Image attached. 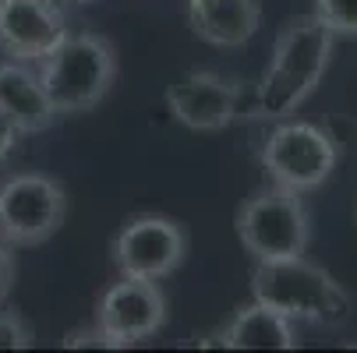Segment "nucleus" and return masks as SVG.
Returning a JSON list of instances; mask_svg holds the SVG:
<instances>
[{
	"label": "nucleus",
	"mask_w": 357,
	"mask_h": 353,
	"mask_svg": "<svg viewBox=\"0 0 357 353\" xmlns=\"http://www.w3.org/2000/svg\"><path fill=\"white\" fill-rule=\"evenodd\" d=\"M39 81L57 117L89 113L117 81V46L96 32H68L39 61Z\"/></svg>",
	"instance_id": "3"
},
{
	"label": "nucleus",
	"mask_w": 357,
	"mask_h": 353,
	"mask_svg": "<svg viewBox=\"0 0 357 353\" xmlns=\"http://www.w3.org/2000/svg\"><path fill=\"white\" fill-rule=\"evenodd\" d=\"M333 42L336 36L315 15H297L283 22L273 42L269 68L259 81V92H255L251 117L287 120L290 113H297L326 78L333 61Z\"/></svg>",
	"instance_id": "1"
},
{
	"label": "nucleus",
	"mask_w": 357,
	"mask_h": 353,
	"mask_svg": "<svg viewBox=\"0 0 357 353\" xmlns=\"http://www.w3.org/2000/svg\"><path fill=\"white\" fill-rule=\"evenodd\" d=\"M68 36L57 0H0V54L8 61L39 64Z\"/></svg>",
	"instance_id": "9"
},
{
	"label": "nucleus",
	"mask_w": 357,
	"mask_h": 353,
	"mask_svg": "<svg viewBox=\"0 0 357 353\" xmlns=\"http://www.w3.org/2000/svg\"><path fill=\"white\" fill-rule=\"evenodd\" d=\"M237 240L255 262L301 258L312 244V219L297 191L266 184L237 209Z\"/></svg>",
	"instance_id": "4"
},
{
	"label": "nucleus",
	"mask_w": 357,
	"mask_h": 353,
	"mask_svg": "<svg viewBox=\"0 0 357 353\" xmlns=\"http://www.w3.org/2000/svg\"><path fill=\"white\" fill-rule=\"evenodd\" d=\"M15 276H18L15 247L0 240V304H8V297H11V290H15Z\"/></svg>",
	"instance_id": "17"
},
{
	"label": "nucleus",
	"mask_w": 357,
	"mask_h": 353,
	"mask_svg": "<svg viewBox=\"0 0 357 353\" xmlns=\"http://www.w3.org/2000/svg\"><path fill=\"white\" fill-rule=\"evenodd\" d=\"M61 4H89V0H61Z\"/></svg>",
	"instance_id": "19"
},
{
	"label": "nucleus",
	"mask_w": 357,
	"mask_h": 353,
	"mask_svg": "<svg viewBox=\"0 0 357 353\" xmlns=\"http://www.w3.org/2000/svg\"><path fill=\"white\" fill-rule=\"evenodd\" d=\"M167 110L188 131H223L237 120L241 81L216 71H191L167 88Z\"/></svg>",
	"instance_id": "10"
},
{
	"label": "nucleus",
	"mask_w": 357,
	"mask_h": 353,
	"mask_svg": "<svg viewBox=\"0 0 357 353\" xmlns=\"http://www.w3.org/2000/svg\"><path fill=\"white\" fill-rule=\"evenodd\" d=\"M259 163L269 184L308 194L333 177L340 152L326 127L308 120H280L262 141Z\"/></svg>",
	"instance_id": "5"
},
{
	"label": "nucleus",
	"mask_w": 357,
	"mask_h": 353,
	"mask_svg": "<svg viewBox=\"0 0 357 353\" xmlns=\"http://www.w3.org/2000/svg\"><path fill=\"white\" fill-rule=\"evenodd\" d=\"M64 346L68 350H117L114 346V339L99 329L96 322L89 325V329H75V332H68L64 336Z\"/></svg>",
	"instance_id": "16"
},
{
	"label": "nucleus",
	"mask_w": 357,
	"mask_h": 353,
	"mask_svg": "<svg viewBox=\"0 0 357 353\" xmlns=\"http://www.w3.org/2000/svg\"><path fill=\"white\" fill-rule=\"evenodd\" d=\"M354 223H357V205H354Z\"/></svg>",
	"instance_id": "20"
},
{
	"label": "nucleus",
	"mask_w": 357,
	"mask_h": 353,
	"mask_svg": "<svg viewBox=\"0 0 357 353\" xmlns=\"http://www.w3.org/2000/svg\"><path fill=\"white\" fill-rule=\"evenodd\" d=\"M25 134L4 117V113H0V163H4L11 152H15V148H18V141H22Z\"/></svg>",
	"instance_id": "18"
},
{
	"label": "nucleus",
	"mask_w": 357,
	"mask_h": 353,
	"mask_svg": "<svg viewBox=\"0 0 357 353\" xmlns=\"http://www.w3.org/2000/svg\"><path fill=\"white\" fill-rule=\"evenodd\" d=\"M191 32L216 49L244 46L262 25L259 0H188Z\"/></svg>",
	"instance_id": "11"
},
{
	"label": "nucleus",
	"mask_w": 357,
	"mask_h": 353,
	"mask_svg": "<svg viewBox=\"0 0 357 353\" xmlns=\"http://www.w3.org/2000/svg\"><path fill=\"white\" fill-rule=\"evenodd\" d=\"M198 346H227V350H297L301 339H297V329L287 315L259 304L237 308L234 318L209 339H202Z\"/></svg>",
	"instance_id": "13"
},
{
	"label": "nucleus",
	"mask_w": 357,
	"mask_h": 353,
	"mask_svg": "<svg viewBox=\"0 0 357 353\" xmlns=\"http://www.w3.org/2000/svg\"><path fill=\"white\" fill-rule=\"evenodd\" d=\"M0 113L22 134H39L54 127L57 110L39 81V71L22 61H0Z\"/></svg>",
	"instance_id": "12"
},
{
	"label": "nucleus",
	"mask_w": 357,
	"mask_h": 353,
	"mask_svg": "<svg viewBox=\"0 0 357 353\" xmlns=\"http://www.w3.org/2000/svg\"><path fill=\"white\" fill-rule=\"evenodd\" d=\"M333 36L357 39V0H315L312 11Z\"/></svg>",
	"instance_id": "14"
},
{
	"label": "nucleus",
	"mask_w": 357,
	"mask_h": 353,
	"mask_svg": "<svg viewBox=\"0 0 357 353\" xmlns=\"http://www.w3.org/2000/svg\"><path fill=\"white\" fill-rule=\"evenodd\" d=\"M96 325L103 329L114 346H135L152 339L167 325V297L156 279L121 276L96 304Z\"/></svg>",
	"instance_id": "8"
},
{
	"label": "nucleus",
	"mask_w": 357,
	"mask_h": 353,
	"mask_svg": "<svg viewBox=\"0 0 357 353\" xmlns=\"http://www.w3.org/2000/svg\"><path fill=\"white\" fill-rule=\"evenodd\" d=\"M32 325L22 311L0 304V350H29L32 346Z\"/></svg>",
	"instance_id": "15"
},
{
	"label": "nucleus",
	"mask_w": 357,
	"mask_h": 353,
	"mask_svg": "<svg viewBox=\"0 0 357 353\" xmlns=\"http://www.w3.org/2000/svg\"><path fill=\"white\" fill-rule=\"evenodd\" d=\"M68 219V191L46 173H11L0 180V240L18 247H39Z\"/></svg>",
	"instance_id": "6"
},
{
	"label": "nucleus",
	"mask_w": 357,
	"mask_h": 353,
	"mask_svg": "<svg viewBox=\"0 0 357 353\" xmlns=\"http://www.w3.org/2000/svg\"><path fill=\"white\" fill-rule=\"evenodd\" d=\"M251 297L287 315L290 322H308L315 329H343L354 311L347 290L304 255L283 262H255Z\"/></svg>",
	"instance_id": "2"
},
{
	"label": "nucleus",
	"mask_w": 357,
	"mask_h": 353,
	"mask_svg": "<svg viewBox=\"0 0 357 353\" xmlns=\"http://www.w3.org/2000/svg\"><path fill=\"white\" fill-rule=\"evenodd\" d=\"M188 258V233L177 219L142 212L114 237V265L135 279H170Z\"/></svg>",
	"instance_id": "7"
}]
</instances>
